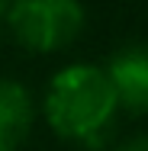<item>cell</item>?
<instances>
[{
	"label": "cell",
	"mask_w": 148,
	"mask_h": 151,
	"mask_svg": "<svg viewBox=\"0 0 148 151\" xmlns=\"http://www.w3.org/2000/svg\"><path fill=\"white\" fill-rule=\"evenodd\" d=\"M3 16H6V10H3V6H0V23H3Z\"/></svg>",
	"instance_id": "52a82bcc"
},
{
	"label": "cell",
	"mask_w": 148,
	"mask_h": 151,
	"mask_svg": "<svg viewBox=\"0 0 148 151\" xmlns=\"http://www.w3.org/2000/svg\"><path fill=\"white\" fill-rule=\"evenodd\" d=\"M32 125V103L26 87L0 81V151H16Z\"/></svg>",
	"instance_id": "277c9868"
},
{
	"label": "cell",
	"mask_w": 148,
	"mask_h": 151,
	"mask_svg": "<svg viewBox=\"0 0 148 151\" xmlns=\"http://www.w3.org/2000/svg\"><path fill=\"white\" fill-rule=\"evenodd\" d=\"M3 19L23 48L58 52L81 35L84 6L77 0H13Z\"/></svg>",
	"instance_id": "7a4b0ae2"
},
{
	"label": "cell",
	"mask_w": 148,
	"mask_h": 151,
	"mask_svg": "<svg viewBox=\"0 0 148 151\" xmlns=\"http://www.w3.org/2000/svg\"><path fill=\"white\" fill-rule=\"evenodd\" d=\"M116 151H148V135H139V138H129L122 142Z\"/></svg>",
	"instance_id": "5b68a950"
},
{
	"label": "cell",
	"mask_w": 148,
	"mask_h": 151,
	"mask_svg": "<svg viewBox=\"0 0 148 151\" xmlns=\"http://www.w3.org/2000/svg\"><path fill=\"white\" fill-rule=\"evenodd\" d=\"M116 109L119 103L106 71L93 64H71L58 71L45 93L48 125L61 138L84 145H100L110 135Z\"/></svg>",
	"instance_id": "6da1fadb"
},
{
	"label": "cell",
	"mask_w": 148,
	"mask_h": 151,
	"mask_svg": "<svg viewBox=\"0 0 148 151\" xmlns=\"http://www.w3.org/2000/svg\"><path fill=\"white\" fill-rule=\"evenodd\" d=\"M0 6H3V10H6V6H10V0H0Z\"/></svg>",
	"instance_id": "8992f818"
},
{
	"label": "cell",
	"mask_w": 148,
	"mask_h": 151,
	"mask_svg": "<svg viewBox=\"0 0 148 151\" xmlns=\"http://www.w3.org/2000/svg\"><path fill=\"white\" fill-rule=\"evenodd\" d=\"M116 103L129 113H148V45H126L106 68Z\"/></svg>",
	"instance_id": "3957f363"
}]
</instances>
